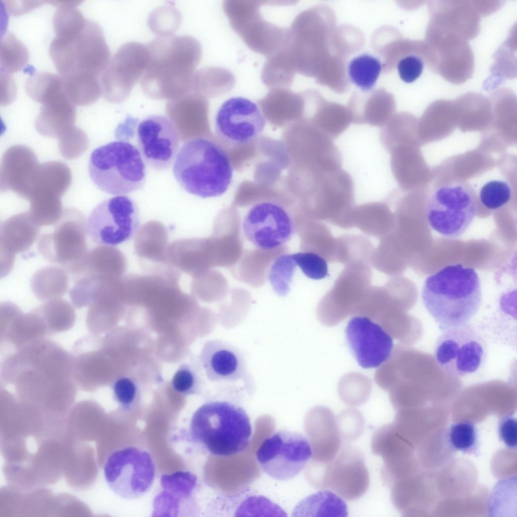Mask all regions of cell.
Wrapping results in <instances>:
<instances>
[{
    "mask_svg": "<svg viewBox=\"0 0 517 517\" xmlns=\"http://www.w3.org/2000/svg\"><path fill=\"white\" fill-rule=\"evenodd\" d=\"M137 140L149 167L158 171L171 167L179 151L180 135L170 118L163 115L146 117L137 126Z\"/></svg>",
    "mask_w": 517,
    "mask_h": 517,
    "instance_id": "20",
    "label": "cell"
},
{
    "mask_svg": "<svg viewBox=\"0 0 517 517\" xmlns=\"http://www.w3.org/2000/svg\"><path fill=\"white\" fill-rule=\"evenodd\" d=\"M235 78L229 70L219 67H206L195 72L191 91L206 98L225 94L234 87Z\"/></svg>",
    "mask_w": 517,
    "mask_h": 517,
    "instance_id": "33",
    "label": "cell"
},
{
    "mask_svg": "<svg viewBox=\"0 0 517 517\" xmlns=\"http://www.w3.org/2000/svg\"><path fill=\"white\" fill-rule=\"evenodd\" d=\"M345 334L352 353L363 368L380 367L393 350L392 337L380 324L368 317L356 316L351 319Z\"/></svg>",
    "mask_w": 517,
    "mask_h": 517,
    "instance_id": "23",
    "label": "cell"
},
{
    "mask_svg": "<svg viewBox=\"0 0 517 517\" xmlns=\"http://www.w3.org/2000/svg\"><path fill=\"white\" fill-rule=\"evenodd\" d=\"M14 4L13 1H6L7 9L9 13L14 16L19 15L39 6L43 4L41 1H28L27 4Z\"/></svg>",
    "mask_w": 517,
    "mask_h": 517,
    "instance_id": "50",
    "label": "cell"
},
{
    "mask_svg": "<svg viewBox=\"0 0 517 517\" xmlns=\"http://www.w3.org/2000/svg\"><path fill=\"white\" fill-rule=\"evenodd\" d=\"M63 90L46 100L42 104L37 120L40 132L53 137L75 122L76 110Z\"/></svg>",
    "mask_w": 517,
    "mask_h": 517,
    "instance_id": "28",
    "label": "cell"
},
{
    "mask_svg": "<svg viewBox=\"0 0 517 517\" xmlns=\"http://www.w3.org/2000/svg\"><path fill=\"white\" fill-rule=\"evenodd\" d=\"M149 58L147 45L130 41L120 46L99 78L104 98L113 104L123 102L144 75Z\"/></svg>",
    "mask_w": 517,
    "mask_h": 517,
    "instance_id": "15",
    "label": "cell"
},
{
    "mask_svg": "<svg viewBox=\"0 0 517 517\" xmlns=\"http://www.w3.org/2000/svg\"><path fill=\"white\" fill-rule=\"evenodd\" d=\"M316 180V217L343 229L354 227V185L350 174L341 169L318 174Z\"/></svg>",
    "mask_w": 517,
    "mask_h": 517,
    "instance_id": "17",
    "label": "cell"
},
{
    "mask_svg": "<svg viewBox=\"0 0 517 517\" xmlns=\"http://www.w3.org/2000/svg\"><path fill=\"white\" fill-rule=\"evenodd\" d=\"M39 166L35 155L27 147H11L5 153L1 166V179L4 181V188L24 197Z\"/></svg>",
    "mask_w": 517,
    "mask_h": 517,
    "instance_id": "24",
    "label": "cell"
},
{
    "mask_svg": "<svg viewBox=\"0 0 517 517\" xmlns=\"http://www.w3.org/2000/svg\"><path fill=\"white\" fill-rule=\"evenodd\" d=\"M225 13L233 30L253 51L269 57L284 42L289 26L274 23L266 16L263 1H225Z\"/></svg>",
    "mask_w": 517,
    "mask_h": 517,
    "instance_id": "7",
    "label": "cell"
},
{
    "mask_svg": "<svg viewBox=\"0 0 517 517\" xmlns=\"http://www.w3.org/2000/svg\"><path fill=\"white\" fill-rule=\"evenodd\" d=\"M370 263L357 260L345 265L332 288L321 300L319 312L324 324L334 325L356 309L370 288L372 277Z\"/></svg>",
    "mask_w": 517,
    "mask_h": 517,
    "instance_id": "13",
    "label": "cell"
},
{
    "mask_svg": "<svg viewBox=\"0 0 517 517\" xmlns=\"http://www.w3.org/2000/svg\"><path fill=\"white\" fill-rule=\"evenodd\" d=\"M29 53L24 43L15 35L6 33L0 42L1 71L9 74L19 72L27 64Z\"/></svg>",
    "mask_w": 517,
    "mask_h": 517,
    "instance_id": "38",
    "label": "cell"
},
{
    "mask_svg": "<svg viewBox=\"0 0 517 517\" xmlns=\"http://www.w3.org/2000/svg\"><path fill=\"white\" fill-rule=\"evenodd\" d=\"M233 167L226 152L205 138L191 139L179 150L173 173L187 192L203 198L220 196L232 180Z\"/></svg>",
    "mask_w": 517,
    "mask_h": 517,
    "instance_id": "4",
    "label": "cell"
},
{
    "mask_svg": "<svg viewBox=\"0 0 517 517\" xmlns=\"http://www.w3.org/2000/svg\"><path fill=\"white\" fill-rule=\"evenodd\" d=\"M124 268V258L118 249L109 246H99L88 252L80 277L96 275L121 277Z\"/></svg>",
    "mask_w": 517,
    "mask_h": 517,
    "instance_id": "32",
    "label": "cell"
},
{
    "mask_svg": "<svg viewBox=\"0 0 517 517\" xmlns=\"http://www.w3.org/2000/svg\"><path fill=\"white\" fill-rule=\"evenodd\" d=\"M336 421L342 439L345 442L356 439L363 431L364 420L357 410H345L339 414Z\"/></svg>",
    "mask_w": 517,
    "mask_h": 517,
    "instance_id": "46",
    "label": "cell"
},
{
    "mask_svg": "<svg viewBox=\"0 0 517 517\" xmlns=\"http://www.w3.org/2000/svg\"><path fill=\"white\" fill-rule=\"evenodd\" d=\"M516 419L510 416L502 419L499 424L498 432L501 440L511 449L516 448Z\"/></svg>",
    "mask_w": 517,
    "mask_h": 517,
    "instance_id": "48",
    "label": "cell"
},
{
    "mask_svg": "<svg viewBox=\"0 0 517 517\" xmlns=\"http://www.w3.org/2000/svg\"><path fill=\"white\" fill-rule=\"evenodd\" d=\"M354 227L369 235L381 238L391 233L395 215L385 202H372L355 206L352 214Z\"/></svg>",
    "mask_w": 517,
    "mask_h": 517,
    "instance_id": "29",
    "label": "cell"
},
{
    "mask_svg": "<svg viewBox=\"0 0 517 517\" xmlns=\"http://www.w3.org/2000/svg\"><path fill=\"white\" fill-rule=\"evenodd\" d=\"M292 255L297 266L307 278L320 280L329 276L327 261L319 254L307 251L293 253Z\"/></svg>",
    "mask_w": 517,
    "mask_h": 517,
    "instance_id": "44",
    "label": "cell"
},
{
    "mask_svg": "<svg viewBox=\"0 0 517 517\" xmlns=\"http://www.w3.org/2000/svg\"><path fill=\"white\" fill-rule=\"evenodd\" d=\"M88 173L98 189L116 195L140 189L146 177L145 162L139 150L123 140L94 149L90 157Z\"/></svg>",
    "mask_w": 517,
    "mask_h": 517,
    "instance_id": "5",
    "label": "cell"
},
{
    "mask_svg": "<svg viewBox=\"0 0 517 517\" xmlns=\"http://www.w3.org/2000/svg\"><path fill=\"white\" fill-rule=\"evenodd\" d=\"M147 46L149 62L141 80L144 93L170 100L190 92L202 57L199 42L190 36L168 35L155 38Z\"/></svg>",
    "mask_w": 517,
    "mask_h": 517,
    "instance_id": "1",
    "label": "cell"
},
{
    "mask_svg": "<svg viewBox=\"0 0 517 517\" xmlns=\"http://www.w3.org/2000/svg\"><path fill=\"white\" fill-rule=\"evenodd\" d=\"M241 227L246 239L262 250L283 245L295 231L293 220L286 209L271 201L253 204L244 216Z\"/></svg>",
    "mask_w": 517,
    "mask_h": 517,
    "instance_id": "16",
    "label": "cell"
},
{
    "mask_svg": "<svg viewBox=\"0 0 517 517\" xmlns=\"http://www.w3.org/2000/svg\"><path fill=\"white\" fill-rule=\"evenodd\" d=\"M37 309L45 321L49 334L68 330L74 324V311L65 300H51Z\"/></svg>",
    "mask_w": 517,
    "mask_h": 517,
    "instance_id": "39",
    "label": "cell"
},
{
    "mask_svg": "<svg viewBox=\"0 0 517 517\" xmlns=\"http://www.w3.org/2000/svg\"><path fill=\"white\" fill-rule=\"evenodd\" d=\"M348 110L353 123L381 128L393 116L395 104L390 96H377L361 103L351 101Z\"/></svg>",
    "mask_w": 517,
    "mask_h": 517,
    "instance_id": "31",
    "label": "cell"
},
{
    "mask_svg": "<svg viewBox=\"0 0 517 517\" xmlns=\"http://www.w3.org/2000/svg\"><path fill=\"white\" fill-rule=\"evenodd\" d=\"M204 372L198 360L182 364L174 373L171 386L177 392L184 395L200 394L204 386Z\"/></svg>",
    "mask_w": 517,
    "mask_h": 517,
    "instance_id": "37",
    "label": "cell"
},
{
    "mask_svg": "<svg viewBox=\"0 0 517 517\" xmlns=\"http://www.w3.org/2000/svg\"><path fill=\"white\" fill-rule=\"evenodd\" d=\"M39 231L28 212L14 216L6 220L1 226V246L4 249V258L8 255L13 263L16 252L29 249L38 236Z\"/></svg>",
    "mask_w": 517,
    "mask_h": 517,
    "instance_id": "27",
    "label": "cell"
},
{
    "mask_svg": "<svg viewBox=\"0 0 517 517\" xmlns=\"http://www.w3.org/2000/svg\"><path fill=\"white\" fill-rule=\"evenodd\" d=\"M381 70L380 61L369 54L355 57L348 63L347 68L349 80L363 92L372 90Z\"/></svg>",
    "mask_w": 517,
    "mask_h": 517,
    "instance_id": "36",
    "label": "cell"
},
{
    "mask_svg": "<svg viewBox=\"0 0 517 517\" xmlns=\"http://www.w3.org/2000/svg\"><path fill=\"white\" fill-rule=\"evenodd\" d=\"M140 224L138 207L126 195H117L98 203L87 220L91 239L102 246H115L129 241Z\"/></svg>",
    "mask_w": 517,
    "mask_h": 517,
    "instance_id": "11",
    "label": "cell"
},
{
    "mask_svg": "<svg viewBox=\"0 0 517 517\" xmlns=\"http://www.w3.org/2000/svg\"><path fill=\"white\" fill-rule=\"evenodd\" d=\"M314 120L317 128L333 140L343 133L352 122L348 109L340 104L324 102L317 107Z\"/></svg>",
    "mask_w": 517,
    "mask_h": 517,
    "instance_id": "35",
    "label": "cell"
},
{
    "mask_svg": "<svg viewBox=\"0 0 517 517\" xmlns=\"http://www.w3.org/2000/svg\"><path fill=\"white\" fill-rule=\"evenodd\" d=\"M204 485L188 471L163 474L152 502V516H199L205 513Z\"/></svg>",
    "mask_w": 517,
    "mask_h": 517,
    "instance_id": "14",
    "label": "cell"
},
{
    "mask_svg": "<svg viewBox=\"0 0 517 517\" xmlns=\"http://www.w3.org/2000/svg\"><path fill=\"white\" fill-rule=\"evenodd\" d=\"M63 91L74 105L86 106L95 102L101 95L99 79L79 74L60 76Z\"/></svg>",
    "mask_w": 517,
    "mask_h": 517,
    "instance_id": "34",
    "label": "cell"
},
{
    "mask_svg": "<svg viewBox=\"0 0 517 517\" xmlns=\"http://www.w3.org/2000/svg\"><path fill=\"white\" fill-rule=\"evenodd\" d=\"M348 515L344 501L335 492L321 490L300 501L293 511L297 516H335Z\"/></svg>",
    "mask_w": 517,
    "mask_h": 517,
    "instance_id": "30",
    "label": "cell"
},
{
    "mask_svg": "<svg viewBox=\"0 0 517 517\" xmlns=\"http://www.w3.org/2000/svg\"><path fill=\"white\" fill-rule=\"evenodd\" d=\"M56 38L62 42L67 54L69 73L66 75L79 74L100 78L111 58L98 23L87 20L81 31L73 38Z\"/></svg>",
    "mask_w": 517,
    "mask_h": 517,
    "instance_id": "22",
    "label": "cell"
},
{
    "mask_svg": "<svg viewBox=\"0 0 517 517\" xmlns=\"http://www.w3.org/2000/svg\"><path fill=\"white\" fill-rule=\"evenodd\" d=\"M370 476L363 452L348 444L326 462L324 489H330L349 500L360 498L367 491Z\"/></svg>",
    "mask_w": 517,
    "mask_h": 517,
    "instance_id": "21",
    "label": "cell"
},
{
    "mask_svg": "<svg viewBox=\"0 0 517 517\" xmlns=\"http://www.w3.org/2000/svg\"><path fill=\"white\" fill-rule=\"evenodd\" d=\"M55 224L53 233L40 238L39 251L48 261L59 264L72 274L78 276L88 252L87 221L80 211L69 209L63 212Z\"/></svg>",
    "mask_w": 517,
    "mask_h": 517,
    "instance_id": "10",
    "label": "cell"
},
{
    "mask_svg": "<svg viewBox=\"0 0 517 517\" xmlns=\"http://www.w3.org/2000/svg\"><path fill=\"white\" fill-rule=\"evenodd\" d=\"M373 452L381 457L383 465L381 477L383 482L391 486L403 475L404 449L399 435L393 425H384L374 433L371 440Z\"/></svg>",
    "mask_w": 517,
    "mask_h": 517,
    "instance_id": "25",
    "label": "cell"
},
{
    "mask_svg": "<svg viewBox=\"0 0 517 517\" xmlns=\"http://www.w3.org/2000/svg\"><path fill=\"white\" fill-rule=\"evenodd\" d=\"M309 430L313 457L327 462L333 459L342 446V438L333 412L325 407L317 408L313 413Z\"/></svg>",
    "mask_w": 517,
    "mask_h": 517,
    "instance_id": "26",
    "label": "cell"
},
{
    "mask_svg": "<svg viewBox=\"0 0 517 517\" xmlns=\"http://www.w3.org/2000/svg\"><path fill=\"white\" fill-rule=\"evenodd\" d=\"M255 456L266 474L277 480L286 481L305 467L313 457V450L309 441L302 434L279 430L264 440Z\"/></svg>",
    "mask_w": 517,
    "mask_h": 517,
    "instance_id": "12",
    "label": "cell"
},
{
    "mask_svg": "<svg viewBox=\"0 0 517 517\" xmlns=\"http://www.w3.org/2000/svg\"><path fill=\"white\" fill-rule=\"evenodd\" d=\"M487 354L486 342L471 325L443 329L434 349V358L446 374L462 377L483 366Z\"/></svg>",
    "mask_w": 517,
    "mask_h": 517,
    "instance_id": "9",
    "label": "cell"
},
{
    "mask_svg": "<svg viewBox=\"0 0 517 517\" xmlns=\"http://www.w3.org/2000/svg\"><path fill=\"white\" fill-rule=\"evenodd\" d=\"M103 470L110 489L126 500L145 495L153 486L157 475L156 464L150 453L135 446H126L110 453Z\"/></svg>",
    "mask_w": 517,
    "mask_h": 517,
    "instance_id": "6",
    "label": "cell"
},
{
    "mask_svg": "<svg viewBox=\"0 0 517 517\" xmlns=\"http://www.w3.org/2000/svg\"><path fill=\"white\" fill-rule=\"evenodd\" d=\"M252 426L241 406L226 400H211L192 415L184 436L196 448L217 456L229 457L246 450Z\"/></svg>",
    "mask_w": 517,
    "mask_h": 517,
    "instance_id": "3",
    "label": "cell"
},
{
    "mask_svg": "<svg viewBox=\"0 0 517 517\" xmlns=\"http://www.w3.org/2000/svg\"><path fill=\"white\" fill-rule=\"evenodd\" d=\"M337 239L336 262L345 265L357 260L370 262L374 249L371 241L362 235H342Z\"/></svg>",
    "mask_w": 517,
    "mask_h": 517,
    "instance_id": "40",
    "label": "cell"
},
{
    "mask_svg": "<svg viewBox=\"0 0 517 517\" xmlns=\"http://www.w3.org/2000/svg\"><path fill=\"white\" fill-rule=\"evenodd\" d=\"M266 118L260 106L242 97L228 99L219 108L215 120L218 138L230 146L249 143L264 130Z\"/></svg>",
    "mask_w": 517,
    "mask_h": 517,
    "instance_id": "19",
    "label": "cell"
},
{
    "mask_svg": "<svg viewBox=\"0 0 517 517\" xmlns=\"http://www.w3.org/2000/svg\"><path fill=\"white\" fill-rule=\"evenodd\" d=\"M421 298L443 329L468 324L482 302L479 278L474 269L461 264L446 266L426 278Z\"/></svg>",
    "mask_w": 517,
    "mask_h": 517,
    "instance_id": "2",
    "label": "cell"
},
{
    "mask_svg": "<svg viewBox=\"0 0 517 517\" xmlns=\"http://www.w3.org/2000/svg\"><path fill=\"white\" fill-rule=\"evenodd\" d=\"M476 215L472 190L464 183L443 185L433 191L426 205V216L431 228L451 238L460 236Z\"/></svg>",
    "mask_w": 517,
    "mask_h": 517,
    "instance_id": "8",
    "label": "cell"
},
{
    "mask_svg": "<svg viewBox=\"0 0 517 517\" xmlns=\"http://www.w3.org/2000/svg\"><path fill=\"white\" fill-rule=\"evenodd\" d=\"M448 440L453 449L463 452H473L478 444L476 428L474 424L467 421L453 424L448 430Z\"/></svg>",
    "mask_w": 517,
    "mask_h": 517,
    "instance_id": "42",
    "label": "cell"
},
{
    "mask_svg": "<svg viewBox=\"0 0 517 517\" xmlns=\"http://www.w3.org/2000/svg\"><path fill=\"white\" fill-rule=\"evenodd\" d=\"M296 268L292 254H282L274 260L268 278L273 290L278 295L284 297L288 295Z\"/></svg>",
    "mask_w": 517,
    "mask_h": 517,
    "instance_id": "41",
    "label": "cell"
},
{
    "mask_svg": "<svg viewBox=\"0 0 517 517\" xmlns=\"http://www.w3.org/2000/svg\"><path fill=\"white\" fill-rule=\"evenodd\" d=\"M113 398L120 407L124 410L132 409L139 398V387L130 377H120L112 382Z\"/></svg>",
    "mask_w": 517,
    "mask_h": 517,
    "instance_id": "45",
    "label": "cell"
},
{
    "mask_svg": "<svg viewBox=\"0 0 517 517\" xmlns=\"http://www.w3.org/2000/svg\"><path fill=\"white\" fill-rule=\"evenodd\" d=\"M424 62L421 58L415 54H409L402 58L397 65L400 79L406 83L415 81L421 75Z\"/></svg>",
    "mask_w": 517,
    "mask_h": 517,
    "instance_id": "47",
    "label": "cell"
},
{
    "mask_svg": "<svg viewBox=\"0 0 517 517\" xmlns=\"http://www.w3.org/2000/svg\"><path fill=\"white\" fill-rule=\"evenodd\" d=\"M10 74L5 72L1 71V104L6 105L10 103L13 100L16 94V86L15 82L11 77Z\"/></svg>",
    "mask_w": 517,
    "mask_h": 517,
    "instance_id": "49",
    "label": "cell"
},
{
    "mask_svg": "<svg viewBox=\"0 0 517 517\" xmlns=\"http://www.w3.org/2000/svg\"><path fill=\"white\" fill-rule=\"evenodd\" d=\"M208 380L225 386H239L253 393L254 382L242 351L228 341L211 339L203 345L198 356Z\"/></svg>",
    "mask_w": 517,
    "mask_h": 517,
    "instance_id": "18",
    "label": "cell"
},
{
    "mask_svg": "<svg viewBox=\"0 0 517 517\" xmlns=\"http://www.w3.org/2000/svg\"><path fill=\"white\" fill-rule=\"evenodd\" d=\"M512 190L508 183L502 180H491L481 188L479 198L482 204L488 209H498L510 199Z\"/></svg>",
    "mask_w": 517,
    "mask_h": 517,
    "instance_id": "43",
    "label": "cell"
}]
</instances>
